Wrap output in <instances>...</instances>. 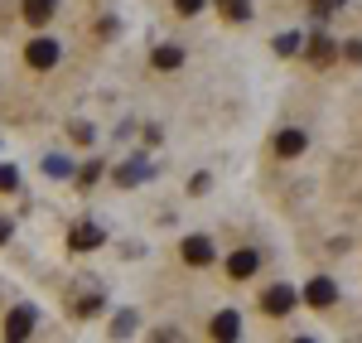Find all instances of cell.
<instances>
[{
	"label": "cell",
	"mask_w": 362,
	"mask_h": 343,
	"mask_svg": "<svg viewBox=\"0 0 362 343\" xmlns=\"http://www.w3.org/2000/svg\"><path fill=\"white\" fill-rule=\"evenodd\" d=\"M295 300H300V295H295V286H271L266 295H261V310L280 319V315H290V310H295Z\"/></svg>",
	"instance_id": "6da1fadb"
},
{
	"label": "cell",
	"mask_w": 362,
	"mask_h": 343,
	"mask_svg": "<svg viewBox=\"0 0 362 343\" xmlns=\"http://www.w3.org/2000/svg\"><path fill=\"white\" fill-rule=\"evenodd\" d=\"M102 242H107V232L97 228V223H73V228H68V247H73V252H92V247H102Z\"/></svg>",
	"instance_id": "7a4b0ae2"
},
{
	"label": "cell",
	"mask_w": 362,
	"mask_h": 343,
	"mask_svg": "<svg viewBox=\"0 0 362 343\" xmlns=\"http://www.w3.org/2000/svg\"><path fill=\"white\" fill-rule=\"evenodd\" d=\"M34 310H29V305H15V310H10V315H5V339H29V334H34Z\"/></svg>",
	"instance_id": "3957f363"
},
{
	"label": "cell",
	"mask_w": 362,
	"mask_h": 343,
	"mask_svg": "<svg viewBox=\"0 0 362 343\" xmlns=\"http://www.w3.org/2000/svg\"><path fill=\"white\" fill-rule=\"evenodd\" d=\"M25 63H29V68H39V73L54 68V63H58V44H54V39H29Z\"/></svg>",
	"instance_id": "277c9868"
},
{
	"label": "cell",
	"mask_w": 362,
	"mask_h": 343,
	"mask_svg": "<svg viewBox=\"0 0 362 343\" xmlns=\"http://www.w3.org/2000/svg\"><path fill=\"white\" fill-rule=\"evenodd\" d=\"M256 271H261V257H256L251 247H242V252L227 257V276H232V281H251Z\"/></svg>",
	"instance_id": "5b68a950"
},
{
	"label": "cell",
	"mask_w": 362,
	"mask_h": 343,
	"mask_svg": "<svg viewBox=\"0 0 362 343\" xmlns=\"http://www.w3.org/2000/svg\"><path fill=\"white\" fill-rule=\"evenodd\" d=\"M338 300V286L329 281V276H319V281H309L305 286V305H314V310H329Z\"/></svg>",
	"instance_id": "8992f818"
},
{
	"label": "cell",
	"mask_w": 362,
	"mask_h": 343,
	"mask_svg": "<svg viewBox=\"0 0 362 343\" xmlns=\"http://www.w3.org/2000/svg\"><path fill=\"white\" fill-rule=\"evenodd\" d=\"M305 145H309V136L290 126V131H280V136H276V155H280V160H295V155H305Z\"/></svg>",
	"instance_id": "52a82bcc"
},
{
	"label": "cell",
	"mask_w": 362,
	"mask_h": 343,
	"mask_svg": "<svg viewBox=\"0 0 362 343\" xmlns=\"http://www.w3.org/2000/svg\"><path fill=\"white\" fill-rule=\"evenodd\" d=\"M179 252H184L189 266H208V261H213V242H208V237H184Z\"/></svg>",
	"instance_id": "ba28073f"
},
{
	"label": "cell",
	"mask_w": 362,
	"mask_h": 343,
	"mask_svg": "<svg viewBox=\"0 0 362 343\" xmlns=\"http://www.w3.org/2000/svg\"><path fill=\"white\" fill-rule=\"evenodd\" d=\"M140 179H150V165H145V160H126V165L116 170V184H121V189H136Z\"/></svg>",
	"instance_id": "9c48e42d"
},
{
	"label": "cell",
	"mask_w": 362,
	"mask_h": 343,
	"mask_svg": "<svg viewBox=\"0 0 362 343\" xmlns=\"http://www.w3.org/2000/svg\"><path fill=\"white\" fill-rule=\"evenodd\" d=\"M237 329H242V324H237V315H232V310L213 315V324H208V334H213V339H237Z\"/></svg>",
	"instance_id": "30bf717a"
},
{
	"label": "cell",
	"mask_w": 362,
	"mask_h": 343,
	"mask_svg": "<svg viewBox=\"0 0 362 343\" xmlns=\"http://www.w3.org/2000/svg\"><path fill=\"white\" fill-rule=\"evenodd\" d=\"M179 63H184V49H179V44H160V49H155V68H160V73H174Z\"/></svg>",
	"instance_id": "8fae6325"
},
{
	"label": "cell",
	"mask_w": 362,
	"mask_h": 343,
	"mask_svg": "<svg viewBox=\"0 0 362 343\" xmlns=\"http://www.w3.org/2000/svg\"><path fill=\"white\" fill-rule=\"evenodd\" d=\"M54 5L58 0H25V20L29 25H49L54 20Z\"/></svg>",
	"instance_id": "7c38bea8"
},
{
	"label": "cell",
	"mask_w": 362,
	"mask_h": 343,
	"mask_svg": "<svg viewBox=\"0 0 362 343\" xmlns=\"http://www.w3.org/2000/svg\"><path fill=\"white\" fill-rule=\"evenodd\" d=\"M44 174H49V179H68V174H73V165H68L63 155H49V160H44Z\"/></svg>",
	"instance_id": "4fadbf2b"
},
{
	"label": "cell",
	"mask_w": 362,
	"mask_h": 343,
	"mask_svg": "<svg viewBox=\"0 0 362 343\" xmlns=\"http://www.w3.org/2000/svg\"><path fill=\"white\" fill-rule=\"evenodd\" d=\"M300 49H305V39H300V34H280V39H276V54H285V58L300 54Z\"/></svg>",
	"instance_id": "5bb4252c"
},
{
	"label": "cell",
	"mask_w": 362,
	"mask_h": 343,
	"mask_svg": "<svg viewBox=\"0 0 362 343\" xmlns=\"http://www.w3.org/2000/svg\"><path fill=\"white\" fill-rule=\"evenodd\" d=\"M223 15H227V20H247L251 0H223Z\"/></svg>",
	"instance_id": "9a60e30c"
},
{
	"label": "cell",
	"mask_w": 362,
	"mask_h": 343,
	"mask_svg": "<svg viewBox=\"0 0 362 343\" xmlns=\"http://www.w3.org/2000/svg\"><path fill=\"white\" fill-rule=\"evenodd\" d=\"M15 189H20V174L10 165H0V194H15Z\"/></svg>",
	"instance_id": "2e32d148"
},
{
	"label": "cell",
	"mask_w": 362,
	"mask_h": 343,
	"mask_svg": "<svg viewBox=\"0 0 362 343\" xmlns=\"http://www.w3.org/2000/svg\"><path fill=\"white\" fill-rule=\"evenodd\" d=\"M338 5H343V0H309V10H314L319 20H329V15L338 10Z\"/></svg>",
	"instance_id": "e0dca14e"
},
{
	"label": "cell",
	"mask_w": 362,
	"mask_h": 343,
	"mask_svg": "<svg viewBox=\"0 0 362 343\" xmlns=\"http://www.w3.org/2000/svg\"><path fill=\"white\" fill-rule=\"evenodd\" d=\"M329 54H334V44H329V39H314V44H309V58H319V63H324Z\"/></svg>",
	"instance_id": "ac0fdd59"
},
{
	"label": "cell",
	"mask_w": 362,
	"mask_h": 343,
	"mask_svg": "<svg viewBox=\"0 0 362 343\" xmlns=\"http://www.w3.org/2000/svg\"><path fill=\"white\" fill-rule=\"evenodd\" d=\"M174 10H179V15H198V10H203V0H174Z\"/></svg>",
	"instance_id": "d6986e66"
},
{
	"label": "cell",
	"mask_w": 362,
	"mask_h": 343,
	"mask_svg": "<svg viewBox=\"0 0 362 343\" xmlns=\"http://www.w3.org/2000/svg\"><path fill=\"white\" fill-rule=\"evenodd\" d=\"M131 329H136V315H131V310H126V315H116V334H131Z\"/></svg>",
	"instance_id": "ffe728a7"
},
{
	"label": "cell",
	"mask_w": 362,
	"mask_h": 343,
	"mask_svg": "<svg viewBox=\"0 0 362 343\" xmlns=\"http://www.w3.org/2000/svg\"><path fill=\"white\" fill-rule=\"evenodd\" d=\"M343 54L353 58V63H362V39H353V44H343Z\"/></svg>",
	"instance_id": "44dd1931"
},
{
	"label": "cell",
	"mask_w": 362,
	"mask_h": 343,
	"mask_svg": "<svg viewBox=\"0 0 362 343\" xmlns=\"http://www.w3.org/2000/svg\"><path fill=\"white\" fill-rule=\"evenodd\" d=\"M10 228H15V223H10V218H0V242L10 237Z\"/></svg>",
	"instance_id": "7402d4cb"
}]
</instances>
